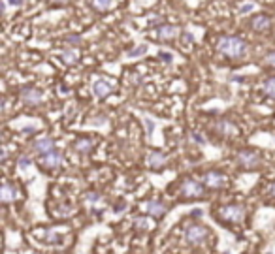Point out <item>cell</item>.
I'll return each mask as SVG.
<instances>
[{
	"mask_svg": "<svg viewBox=\"0 0 275 254\" xmlns=\"http://www.w3.org/2000/svg\"><path fill=\"white\" fill-rule=\"evenodd\" d=\"M219 51L228 59H243L247 55V42L238 38V36H224L219 40Z\"/></svg>",
	"mask_w": 275,
	"mask_h": 254,
	"instance_id": "cell-1",
	"label": "cell"
},
{
	"mask_svg": "<svg viewBox=\"0 0 275 254\" xmlns=\"http://www.w3.org/2000/svg\"><path fill=\"white\" fill-rule=\"evenodd\" d=\"M219 215H221L222 221H228V222H243L245 221V211L243 205H240V203H230V205H222L221 209H219Z\"/></svg>",
	"mask_w": 275,
	"mask_h": 254,
	"instance_id": "cell-2",
	"label": "cell"
},
{
	"mask_svg": "<svg viewBox=\"0 0 275 254\" xmlns=\"http://www.w3.org/2000/svg\"><path fill=\"white\" fill-rule=\"evenodd\" d=\"M179 194L185 198V200L204 198V185L196 179H185L179 187Z\"/></svg>",
	"mask_w": 275,
	"mask_h": 254,
	"instance_id": "cell-3",
	"label": "cell"
},
{
	"mask_svg": "<svg viewBox=\"0 0 275 254\" xmlns=\"http://www.w3.org/2000/svg\"><path fill=\"white\" fill-rule=\"evenodd\" d=\"M207 235H209L207 228H204L202 224H189V226L185 228V239L191 245H198V243H202V241H206Z\"/></svg>",
	"mask_w": 275,
	"mask_h": 254,
	"instance_id": "cell-4",
	"label": "cell"
},
{
	"mask_svg": "<svg viewBox=\"0 0 275 254\" xmlns=\"http://www.w3.org/2000/svg\"><path fill=\"white\" fill-rule=\"evenodd\" d=\"M236 159H238V164L243 166L245 169H253L258 168V164H260V153L253 151V149H243L238 153Z\"/></svg>",
	"mask_w": 275,
	"mask_h": 254,
	"instance_id": "cell-5",
	"label": "cell"
},
{
	"mask_svg": "<svg viewBox=\"0 0 275 254\" xmlns=\"http://www.w3.org/2000/svg\"><path fill=\"white\" fill-rule=\"evenodd\" d=\"M204 185L211 190H219V189H224L228 185V177L219 173V171H207L204 175Z\"/></svg>",
	"mask_w": 275,
	"mask_h": 254,
	"instance_id": "cell-6",
	"label": "cell"
},
{
	"mask_svg": "<svg viewBox=\"0 0 275 254\" xmlns=\"http://www.w3.org/2000/svg\"><path fill=\"white\" fill-rule=\"evenodd\" d=\"M40 164L47 169L59 168V166L63 164V153L57 151V149H53V151H49V153H45V155L40 157Z\"/></svg>",
	"mask_w": 275,
	"mask_h": 254,
	"instance_id": "cell-7",
	"label": "cell"
},
{
	"mask_svg": "<svg viewBox=\"0 0 275 254\" xmlns=\"http://www.w3.org/2000/svg\"><path fill=\"white\" fill-rule=\"evenodd\" d=\"M21 100L27 104V106H38L42 104L43 96L38 89H32V87H25L21 91Z\"/></svg>",
	"mask_w": 275,
	"mask_h": 254,
	"instance_id": "cell-8",
	"label": "cell"
},
{
	"mask_svg": "<svg viewBox=\"0 0 275 254\" xmlns=\"http://www.w3.org/2000/svg\"><path fill=\"white\" fill-rule=\"evenodd\" d=\"M143 211L151 215V217H155V219H160V217H164L166 211H168V207L159 200H149L143 203Z\"/></svg>",
	"mask_w": 275,
	"mask_h": 254,
	"instance_id": "cell-9",
	"label": "cell"
},
{
	"mask_svg": "<svg viewBox=\"0 0 275 254\" xmlns=\"http://www.w3.org/2000/svg\"><path fill=\"white\" fill-rule=\"evenodd\" d=\"M53 149H55V141L51 138H47V136L36 139V141L32 143V151H34V153H38L40 157L45 155V153H49V151H53Z\"/></svg>",
	"mask_w": 275,
	"mask_h": 254,
	"instance_id": "cell-10",
	"label": "cell"
},
{
	"mask_svg": "<svg viewBox=\"0 0 275 254\" xmlns=\"http://www.w3.org/2000/svg\"><path fill=\"white\" fill-rule=\"evenodd\" d=\"M251 27H253L256 32H266L270 27H272V17H270V15H266V13L254 15L253 21H251Z\"/></svg>",
	"mask_w": 275,
	"mask_h": 254,
	"instance_id": "cell-11",
	"label": "cell"
},
{
	"mask_svg": "<svg viewBox=\"0 0 275 254\" xmlns=\"http://www.w3.org/2000/svg\"><path fill=\"white\" fill-rule=\"evenodd\" d=\"M0 196H2V203H10V201H15L17 198H19V192H17V189H15L13 185L4 183V185H2Z\"/></svg>",
	"mask_w": 275,
	"mask_h": 254,
	"instance_id": "cell-12",
	"label": "cell"
},
{
	"mask_svg": "<svg viewBox=\"0 0 275 254\" xmlns=\"http://www.w3.org/2000/svg\"><path fill=\"white\" fill-rule=\"evenodd\" d=\"M155 34H157V38H160V40H172V38L177 36V29L173 25H162L159 29H155Z\"/></svg>",
	"mask_w": 275,
	"mask_h": 254,
	"instance_id": "cell-13",
	"label": "cell"
},
{
	"mask_svg": "<svg viewBox=\"0 0 275 254\" xmlns=\"http://www.w3.org/2000/svg\"><path fill=\"white\" fill-rule=\"evenodd\" d=\"M93 91H95V95L98 96V98H106V96L111 95V85L106 83L104 79H98V81H95V85H93Z\"/></svg>",
	"mask_w": 275,
	"mask_h": 254,
	"instance_id": "cell-14",
	"label": "cell"
},
{
	"mask_svg": "<svg viewBox=\"0 0 275 254\" xmlns=\"http://www.w3.org/2000/svg\"><path fill=\"white\" fill-rule=\"evenodd\" d=\"M74 151H77V153H89L91 149L95 147V139L93 138H79L74 141Z\"/></svg>",
	"mask_w": 275,
	"mask_h": 254,
	"instance_id": "cell-15",
	"label": "cell"
},
{
	"mask_svg": "<svg viewBox=\"0 0 275 254\" xmlns=\"http://www.w3.org/2000/svg\"><path fill=\"white\" fill-rule=\"evenodd\" d=\"M147 164H149V168L160 169L162 166H164V164H166V159H164V155H162V153L155 151V153H151V155H149Z\"/></svg>",
	"mask_w": 275,
	"mask_h": 254,
	"instance_id": "cell-16",
	"label": "cell"
},
{
	"mask_svg": "<svg viewBox=\"0 0 275 254\" xmlns=\"http://www.w3.org/2000/svg\"><path fill=\"white\" fill-rule=\"evenodd\" d=\"M61 59H63L66 64H75L77 59H79V53L75 51L74 47H66L63 53H61Z\"/></svg>",
	"mask_w": 275,
	"mask_h": 254,
	"instance_id": "cell-17",
	"label": "cell"
},
{
	"mask_svg": "<svg viewBox=\"0 0 275 254\" xmlns=\"http://www.w3.org/2000/svg\"><path fill=\"white\" fill-rule=\"evenodd\" d=\"M217 130L221 132L222 136H234L236 134V127H234L230 121H219L217 123Z\"/></svg>",
	"mask_w": 275,
	"mask_h": 254,
	"instance_id": "cell-18",
	"label": "cell"
},
{
	"mask_svg": "<svg viewBox=\"0 0 275 254\" xmlns=\"http://www.w3.org/2000/svg\"><path fill=\"white\" fill-rule=\"evenodd\" d=\"M89 4L98 11H106L111 8V0H89Z\"/></svg>",
	"mask_w": 275,
	"mask_h": 254,
	"instance_id": "cell-19",
	"label": "cell"
},
{
	"mask_svg": "<svg viewBox=\"0 0 275 254\" xmlns=\"http://www.w3.org/2000/svg\"><path fill=\"white\" fill-rule=\"evenodd\" d=\"M264 93L270 96V98H274V100H275V77H270V79H266Z\"/></svg>",
	"mask_w": 275,
	"mask_h": 254,
	"instance_id": "cell-20",
	"label": "cell"
},
{
	"mask_svg": "<svg viewBox=\"0 0 275 254\" xmlns=\"http://www.w3.org/2000/svg\"><path fill=\"white\" fill-rule=\"evenodd\" d=\"M134 226L136 228H139V230H151L153 228V222L151 221H147V219H134Z\"/></svg>",
	"mask_w": 275,
	"mask_h": 254,
	"instance_id": "cell-21",
	"label": "cell"
},
{
	"mask_svg": "<svg viewBox=\"0 0 275 254\" xmlns=\"http://www.w3.org/2000/svg\"><path fill=\"white\" fill-rule=\"evenodd\" d=\"M145 53H147V45H139V47L130 49L127 55L130 57V59H134V57H141V55H145Z\"/></svg>",
	"mask_w": 275,
	"mask_h": 254,
	"instance_id": "cell-22",
	"label": "cell"
},
{
	"mask_svg": "<svg viewBox=\"0 0 275 254\" xmlns=\"http://www.w3.org/2000/svg\"><path fill=\"white\" fill-rule=\"evenodd\" d=\"M43 239L47 241V243H59L63 237L59 235V233H55V232H45V235H43Z\"/></svg>",
	"mask_w": 275,
	"mask_h": 254,
	"instance_id": "cell-23",
	"label": "cell"
},
{
	"mask_svg": "<svg viewBox=\"0 0 275 254\" xmlns=\"http://www.w3.org/2000/svg\"><path fill=\"white\" fill-rule=\"evenodd\" d=\"M85 201L87 203H91V205H95L100 201V194H96V192H89V194H85Z\"/></svg>",
	"mask_w": 275,
	"mask_h": 254,
	"instance_id": "cell-24",
	"label": "cell"
},
{
	"mask_svg": "<svg viewBox=\"0 0 275 254\" xmlns=\"http://www.w3.org/2000/svg\"><path fill=\"white\" fill-rule=\"evenodd\" d=\"M264 64L266 66H270V68H275V51H270L268 55H264Z\"/></svg>",
	"mask_w": 275,
	"mask_h": 254,
	"instance_id": "cell-25",
	"label": "cell"
},
{
	"mask_svg": "<svg viewBox=\"0 0 275 254\" xmlns=\"http://www.w3.org/2000/svg\"><path fill=\"white\" fill-rule=\"evenodd\" d=\"M31 164H32V160H31V157H27V155H23L21 159H19V168L21 169H27Z\"/></svg>",
	"mask_w": 275,
	"mask_h": 254,
	"instance_id": "cell-26",
	"label": "cell"
},
{
	"mask_svg": "<svg viewBox=\"0 0 275 254\" xmlns=\"http://www.w3.org/2000/svg\"><path fill=\"white\" fill-rule=\"evenodd\" d=\"M253 10H254V4H253V2H247V4H243V6L240 8V13H241V15H245V13H251Z\"/></svg>",
	"mask_w": 275,
	"mask_h": 254,
	"instance_id": "cell-27",
	"label": "cell"
},
{
	"mask_svg": "<svg viewBox=\"0 0 275 254\" xmlns=\"http://www.w3.org/2000/svg\"><path fill=\"white\" fill-rule=\"evenodd\" d=\"M143 125H145V130H147V134L151 136V134H153V130H155V123H153L151 119H147V117H145V119H143Z\"/></svg>",
	"mask_w": 275,
	"mask_h": 254,
	"instance_id": "cell-28",
	"label": "cell"
},
{
	"mask_svg": "<svg viewBox=\"0 0 275 254\" xmlns=\"http://www.w3.org/2000/svg\"><path fill=\"white\" fill-rule=\"evenodd\" d=\"M6 2H8V6H13V8H21L25 4V0H6Z\"/></svg>",
	"mask_w": 275,
	"mask_h": 254,
	"instance_id": "cell-29",
	"label": "cell"
},
{
	"mask_svg": "<svg viewBox=\"0 0 275 254\" xmlns=\"http://www.w3.org/2000/svg\"><path fill=\"white\" fill-rule=\"evenodd\" d=\"M106 121H107V119H104V117H98V119H95V121H93V125H95V127H102Z\"/></svg>",
	"mask_w": 275,
	"mask_h": 254,
	"instance_id": "cell-30",
	"label": "cell"
},
{
	"mask_svg": "<svg viewBox=\"0 0 275 254\" xmlns=\"http://www.w3.org/2000/svg\"><path fill=\"white\" fill-rule=\"evenodd\" d=\"M160 59H164L166 63H172V59H173V57H172V53H164V51H160Z\"/></svg>",
	"mask_w": 275,
	"mask_h": 254,
	"instance_id": "cell-31",
	"label": "cell"
},
{
	"mask_svg": "<svg viewBox=\"0 0 275 254\" xmlns=\"http://www.w3.org/2000/svg\"><path fill=\"white\" fill-rule=\"evenodd\" d=\"M66 42H70V43H79V42H81V38H79V36H68V38H66Z\"/></svg>",
	"mask_w": 275,
	"mask_h": 254,
	"instance_id": "cell-32",
	"label": "cell"
},
{
	"mask_svg": "<svg viewBox=\"0 0 275 254\" xmlns=\"http://www.w3.org/2000/svg\"><path fill=\"white\" fill-rule=\"evenodd\" d=\"M192 139H194L196 143H200V145H204V143H206V139L200 138V134H192Z\"/></svg>",
	"mask_w": 275,
	"mask_h": 254,
	"instance_id": "cell-33",
	"label": "cell"
},
{
	"mask_svg": "<svg viewBox=\"0 0 275 254\" xmlns=\"http://www.w3.org/2000/svg\"><path fill=\"white\" fill-rule=\"evenodd\" d=\"M36 130H38V128H36V127H25V128H23V130H21V132H25V134H34Z\"/></svg>",
	"mask_w": 275,
	"mask_h": 254,
	"instance_id": "cell-34",
	"label": "cell"
},
{
	"mask_svg": "<svg viewBox=\"0 0 275 254\" xmlns=\"http://www.w3.org/2000/svg\"><path fill=\"white\" fill-rule=\"evenodd\" d=\"M6 159H8V151L2 149V162H6Z\"/></svg>",
	"mask_w": 275,
	"mask_h": 254,
	"instance_id": "cell-35",
	"label": "cell"
},
{
	"mask_svg": "<svg viewBox=\"0 0 275 254\" xmlns=\"http://www.w3.org/2000/svg\"><path fill=\"white\" fill-rule=\"evenodd\" d=\"M268 192H270V196H274V198H275V183L272 185V187H270V190H268Z\"/></svg>",
	"mask_w": 275,
	"mask_h": 254,
	"instance_id": "cell-36",
	"label": "cell"
},
{
	"mask_svg": "<svg viewBox=\"0 0 275 254\" xmlns=\"http://www.w3.org/2000/svg\"><path fill=\"white\" fill-rule=\"evenodd\" d=\"M192 217H202V209H194V211H192Z\"/></svg>",
	"mask_w": 275,
	"mask_h": 254,
	"instance_id": "cell-37",
	"label": "cell"
},
{
	"mask_svg": "<svg viewBox=\"0 0 275 254\" xmlns=\"http://www.w3.org/2000/svg\"><path fill=\"white\" fill-rule=\"evenodd\" d=\"M55 4H68V2H70V0H53Z\"/></svg>",
	"mask_w": 275,
	"mask_h": 254,
	"instance_id": "cell-38",
	"label": "cell"
},
{
	"mask_svg": "<svg viewBox=\"0 0 275 254\" xmlns=\"http://www.w3.org/2000/svg\"><path fill=\"white\" fill-rule=\"evenodd\" d=\"M268 254H272V253H268Z\"/></svg>",
	"mask_w": 275,
	"mask_h": 254,
	"instance_id": "cell-39",
	"label": "cell"
}]
</instances>
